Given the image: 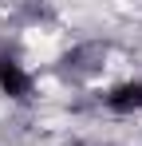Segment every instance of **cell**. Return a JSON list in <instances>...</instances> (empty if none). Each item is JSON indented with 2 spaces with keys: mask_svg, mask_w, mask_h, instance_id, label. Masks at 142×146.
<instances>
[{
  "mask_svg": "<svg viewBox=\"0 0 142 146\" xmlns=\"http://www.w3.org/2000/svg\"><path fill=\"white\" fill-rule=\"evenodd\" d=\"M36 91V79L24 67L16 55H0V95L12 99V103H28Z\"/></svg>",
  "mask_w": 142,
  "mask_h": 146,
  "instance_id": "6da1fadb",
  "label": "cell"
},
{
  "mask_svg": "<svg viewBox=\"0 0 142 146\" xmlns=\"http://www.w3.org/2000/svg\"><path fill=\"white\" fill-rule=\"evenodd\" d=\"M103 107L115 115H142V79H122L103 91Z\"/></svg>",
  "mask_w": 142,
  "mask_h": 146,
  "instance_id": "7a4b0ae2",
  "label": "cell"
}]
</instances>
